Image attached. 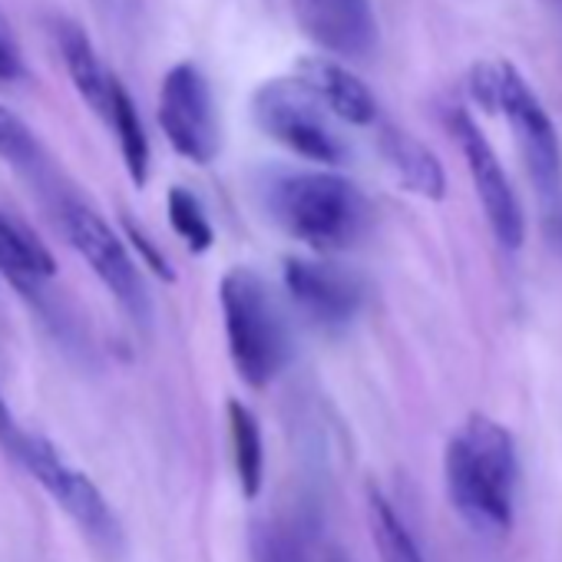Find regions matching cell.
<instances>
[{
  "label": "cell",
  "mask_w": 562,
  "mask_h": 562,
  "mask_svg": "<svg viewBox=\"0 0 562 562\" xmlns=\"http://www.w3.org/2000/svg\"><path fill=\"white\" fill-rule=\"evenodd\" d=\"M328 562H348L345 555H328Z\"/></svg>",
  "instance_id": "d4e9b609"
},
{
  "label": "cell",
  "mask_w": 562,
  "mask_h": 562,
  "mask_svg": "<svg viewBox=\"0 0 562 562\" xmlns=\"http://www.w3.org/2000/svg\"><path fill=\"white\" fill-rule=\"evenodd\" d=\"M166 212H169V225L172 232L189 245V251L202 255L215 245V228L202 209V202L195 199V192L182 189V186H172L169 195H166Z\"/></svg>",
  "instance_id": "d6986e66"
},
{
  "label": "cell",
  "mask_w": 562,
  "mask_h": 562,
  "mask_svg": "<svg viewBox=\"0 0 562 562\" xmlns=\"http://www.w3.org/2000/svg\"><path fill=\"white\" fill-rule=\"evenodd\" d=\"M302 34L331 57L364 60L378 47L374 0H292Z\"/></svg>",
  "instance_id": "8fae6325"
},
{
  "label": "cell",
  "mask_w": 562,
  "mask_h": 562,
  "mask_svg": "<svg viewBox=\"0 0 562 562\" xmlns=\"http://www.w3.org/2000/svg\"><path fill=\"white\" fill-rule=\"evenodd\" d=\"M265 209L281 232L318 255L358 245L371 222L364 192L328 169L274 176L265 186Z\"/></svg>",
  "instance_id": "7a4b0ae2"
},
{
  "label": "cell",
  "mask_w": 562,
  "mask_h": 562,
  "mask_svg": "<svg viewBox=\"0 0 562 562\" xmlns=\"http://www.w3.org/2000/svg\"><path fill=\"white\" fill-rule=\"evenodd\" d=\"M24 434H27V430H21V427H18V420H14V414H11V407H8L4 394H0V447H4L14 460H18V453H21Z\"/></svg>",
  "instance_id": "cb8c5ba5"
},
{
  "label": "cell",
  "mask_w": 562,
  "mask_h": 562,
  "mask_svg": "<svg viewBox=\"0 0 562 562\" xmlns=\"http://www.w3.org/2000/svg\"><path fill=\"white\" fill-rule=\"evenodd\" d=\"M251 120L268 139L308 162L341 166L348 156L345 139L331 126V113L295 77L265 80L251 97Z\"/></svg>",
  "instance_id": "5b68a950"
},
{
  "label": "cell",
  "mask_w": 562,
  "mask_h": 562,
  "mask_svg": "<svg viewBox=\"0 0 562 562\" xmlns=\"http://www.w3.org/2000/svg\"><path fill=\"white\" fill-rule=\"evenodd\" d=\"M57 218H60L67 241L74 245V251L103 281L106 292L116 299V305L136 325H149L153 305L146 295V281L139 274V265L130 251V241L120 238V232L97 209H90L87 202H77V199H64L57 209Z\"/></svg>",
  "instance_id": "8992f818"
},
{
  "label": "cell",
  "mask_w": 562,
  "mask_h": 562,
  "mask_svg": "<svg viewBox=\"0 0 562 562\" xmlns=\"http://www.w3.org/2000/svg\"><path fill=\"white\" fill-rule=\"evenodd\" d=\"M218 305L235 374L255 391L268 387L292 355L289 325L271 289L258 271L238 265L218 281Z\"/></svg>",
  "instance_id": "3957f363"
},
{
  "label": "cell",
  "mask_w": 562,
  "mask_h": 562,
  "mask_svg": "<svg viewBox=\"0 0 562 562\" xmlns=\"http://www.w3.org/2000/svg\"><path fill=\"white\" fill-rule=\"evenodd\" d=\"M447 130L460 146L473 192L486 212V222H490L496 241L503 248L516 251L526 238V218H522V205L513 192V182H509L496 149L490 146V139L483 136V130L476 126V120L463 106H453L447 113Z\"/></svg>",
  "instance_id": "9c48e42d"
},
{
  "label": "cell",
  "mask_w": 562,
  "mask_h": 562,
  "mask_svg": "<svg viewBox=\"0 0 562 562\" xmlns=\"http://www.w3.org/2000/svg\"><path fill=\"white\" fill-rule=\"evenodd\" d=\"M0 159H8L11 166H34L41 159L34 130L4 103H0Z\"/></svg>",
  "instance_id": "44dd1931"
},
{
  "label": "cell",
  "mask_w": 562,
  "mask_h": 562,
  "mask_svg": "<svg viewBox=\"0 0 562 562\" xmlns=\"http://www.w3.org/2000/svg\"><path fill=\"white\" fill-rule=\"evenodd\" d=\"M443 480L453 509L480 532H506L513 526L519 457L513 434L486 417L470 414L447 440Z\"/></svg>",
  "instance_id": "6da1fadb"
},
{
  "label": "cell",
  "mask_w": 562,
  "mask_h": 562,
  "mask_svg": "<svg viewBox=\"0 0 562 562\" xmlns=\"http://www.w3.org/2000/svg\"><path fill=\"white\" fill-rule=\"evenodd\" d=\"M368 522H371V536L378 542L381 562H424L420 546L411 536L407 522L378 486L368 490Z\"/></svg>",
  "instance_id": "ac0fdd59"
},
{
  "label": "cell",
  "mask_w": 562,
  "mask_h": 562,
  "mask_svg": "<svg viewBox=\"0 0 562 562\" xmlns=\"http://www.w3.org/2000/svg\"><path fill=\"white\" fill-rule=\"evenodd\" d=\"M295 80L302 87H308L318 97V103L335 120L351 123V126L378 123V100H374V93L345 64H338L331 57H305L295 67Z\"/></svg>",
  "instance_id": "7c38bea8"
},
{
  "label": "cell",
  "mask_w": 562,
  "mask_h": 562,
  "mask_svg": "<svg viewBox=\"0 0 562 562\" xmlns=\"http://www.w3.org/2000/svg\"><path fill=\"white\" fill-rule=\"evenodd\" d=\"M559 241H562V218H559Z\"/></svg>",
  "instance_id": "484cf974"
},
{
  "label": "cell",
  "mask_w": 562,
  "mask_h": 562,
  "mask_svg": "<svg viewBox=\"0 0 562 562\" xmlns=\"http://www.w3.org/2000/svg\"><path fill=\"white\" fill-rule=\"evenodd\" d=\"M123 232H126V241L136 248V255L149 265V271H153V274H159L162 281H172V278H176V274H172V268H169V261H166V255L156 248V241H153V238L136 225V222H130V218H126V222H123Z\"/></svg>",
  "instance_id": "603a6c76"
},
{
  "label": "cell",
  "mask_w": 562,
  "mask_h": 562,
  "mask_svg": "<svg viewBox=\"0 0 562 562\" xmlns=\"http://www.w3.org/2000/svg\"><path fill=\"white\" fill-rule=\"evenodd\" d=\"M18 463L77 519L80 529H87L100 546H120L123 542V529L116 513L110 509L106 496L100 493V486L80 473L74 463L64 460V453L41 434H24Z\"/></svg>",
  "instance_id": "52a82bcc"
},
{
  "label": "cell",
  "mask_w": 562,
  "mask_h": 562,
  "mask_svg": "<svg viewBox=\"0 0 562 562\" xmlns=\"http://www.w3.org/2000/svg\"><path fill=\"white\" fill-rule=\"evenodd\" d=\"M156 120L169 146L195 162L209 166L218 153V116L205 74L195 64H176L159 87Z\"/></svg>",
  "instance_id": "ba28073f"
},
{
  "label": "cell",
  "mask_w": 562,
  "mask_h": 562,
  "mask_svg": "<svg viewBox=\"0 0 562 562\" xmlns=\"http://www.w3.org/2000/svg\"><path fill=\"white\" fill-rule=\"evenodd\" d=\"M251 562H308L299 536L278 519H255L248 526Z\"/></svg>",
  "instance_id": "ffe728a7"
},
{
  "label": "cell",
  "mask_w": 562,
  "mask_h": 562,
  "mask_svg": "<svg viewBox=\"0 0 562 562\" xmlns=\"http://www.w3.org/2000/svg\"><path fill=\"white\" fill-rule=\"evenodd\" d=\"M27 80V60L11 21L0 11V83H21Z\"/></svg>",
  "instance_id": "7402d4cb"
},
{
  "label": "cell",
  "mask_w": 562,
  "mask_h": 562,
  "mask_svg": "<svg viewBox=\"0 0 562 562\" xmlns=\"http://www.w3.org/2000/svg\"><path fill=\"white\" fill-rule=\"evenodd\" d=\"M57 274L54 251L21 218L0 212V278L24 295H37L41 285Z\"/></svg>",
  "instance_id": "9a60e30c"
},
{
  "label": "cell",
  "mask_w": 562,
  "mask_h": 562,
  "mask_svg": "<svg viewBox=\"0 0 562 562\" xmlns=\"http://www.w3.org/2000/svg\"><path fill=\"white\" fill-rule=\"evenodd\" d=\"M378 153L391 176L414 195L440 202L447 195V172L434 149H427L417 136H411L401 126H381L378 133Z\"/></svg>",
  "instance_id": "5bb4252c"
},
{
  "label": "cell",
  "mask_w": 562,
  "mask_h": 562,
  "mask_svg": "<svg viewBox=\"0 0 562 562\" xmlns=\"http://www.w3.org/2000/svg\"><path fill=\"white\" fill-rule=\"evenodd\" d=\"M54 44H57L60 64H64L70 83H74V90L80 93V100L100 120H110L116 77L100 60V54H97L93 41L87 37V31L77 21H70V18H57L54 21Z\"/></svg>",
  "instance_id": "4fadbf2b"
},
{
  "label": "cell",
  "mask_w": 562,
  "mask_h": 562,
  "mask_svg": "<svg viewBox=\"0 0 562 562\" xmlns=\"http://www.w3.org/2000/svg\"><path fill=\"white\" fill-rule=\"evenodd\" d=\"M470 97L490 110V113H503V120L509 123L519 156L526 162V172L532 179V186L539 189L542 199L559 195L562 189V146H559V133L549 120V113L542 110L539 97L529 90V83L522 80V74L506 64V60H486L476 64L470 70Z\"/></svg>",
  "instance_id": "277c9868"
},
{
  "label": "cell",
  "mask_w": 562,
  "mask_h": 562,
  "mask_svg": "<svg viewBox=\"0 0 562 562\" xmlns=\"http://www.w3.org/2000/svg\"><path fill=\"white\" fill-rule=\"evenodd\" d=\"M281 274H285V292L292 305L325 331L348 328L364 305L361 278L341 265L322 258H285Z\"/></svg>",
  "instance_id": "30bf717a"
},
{
  "label": "cell",
  "mask_w": 562,
  "mask_h": 562,
  "mask_svg": "<svg viewBox=\"0 0 562 562\" xmlns=\"http://www.w3.org/2000/svg\"><path fill=\"white\" fill-rule=\"evenodd\" d=\"M228 440H232V463H235L238 486L248 499H255L265 480V447H261L258 417L241 401H228Z\"/></svg>",
  "instance_id": "2e32d148"
},
{
  "label": "cell",
  "mask_w": 562,
  "mask_h": 562,
  "mask_svg": "<svg viewBox=\"0 0 562 562\" xmlns=\"http://www.w3.org/2000/svg\"><path fill=\"white\" fill-rule=\"evenodd\" d=\"M106 123L116 133V143H120V153H123L130 179L136 186H146L149 182V136L143 130V116H139L130 90L120 80L113 87V106H110V120Z\"/></svg>",
  "instance_id": "e0dca14e"
}]
</instances>
